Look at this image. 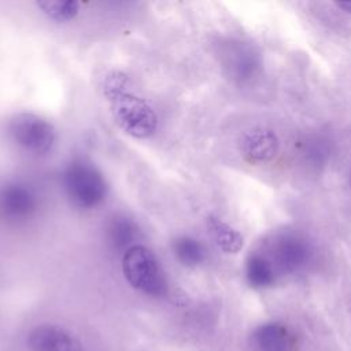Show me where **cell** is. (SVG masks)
Here are the masks:
<instances>
[{"instance_id": "13", "label": "cell", "mask_w": 351, "mask_h": 351, "mask_svg": "<svg viewBox=\"0 0 351 351\" xmlns=\"http://www.w3.org/2000/svg\"><path fill=\"white\" fill-rule=\"evenodd\" d=\"M37 5L43 10V12L56 21V22H67L71 21L80 10V4L77 1H62V0H45L38 1Z\"/></svg>"}, {"instance_id": "1", "label": "cell", "mask_w": 351, "mask_h": 351, "mask_svg": "<svg viewBox=\"0 0 351 351\" xmlns=\"http://www.w3.org/2000/svg\"><path fill=\"white\" fill-rule=\"evenodd\" d=\"M125 78L112 74L104 92L118 125L134 137H147L156 128V117L149 106L134 93L125 89Z\"/></svg>"}, {"instance_id": "2", "label": "cell", "mask_w": 351, "mask_h": 351, "mask_svg": "<svg viewBox=\"0 0 351 351\" xmlns=\"http://www.w3.org/2000/svg\"><path fill=\"white\" fill-rule=\"evenodd\" d=\"M63 188L70 203L81 210H90L103 203L107 182L101 171L89 160L75 158L64 169Z\"/></svg>"}, {"instance_id": "5", "label": "cell", "mask_w": 351, "mask_h": 351, "mask_svg": "<svg viewBox=\"0 0 351 351\" xmlns=\"http://www.w3.org/2000/svg\"><path fill=\"white\" fill-rule=\"evenodd\" d=\"M38 207L34 189L23 182L11 181L0 186V218L21 222L30 218Z\"/></svg>"}, {"instance_id": "8", "label": "cell", "mask_w": 351, "mask_h": 351, "mask_svg": "<svg viewBox=\"0 0 351 351\" xmlns=\"http://www.w3.org/2000/svg\"><path fill=\"white\" fill-rule=\"evenodd\" d=\"M137 225L134 223L133 219H130L126 215L118 214L114 215L106 228V234H107V243L110 247L115 251L125 252L128 248L134 245L136 237H137Z\"/></svg>"}, {"instance_id": "3", "label": "cell", "mask_w": 351, "mask_h": 351, "mask_svg": "<svg viewBox=\"0 0 351 351\" xmlns=\"http://www.w3.org/2000/svg\"><path fill=\"white\" fill-rule=\"evenodd\" d=\"M122 271L126 281L143 293L162 296L167 291L160 263L145 245L134 244L122 254Z\"/></svg>"}, {"instance_id": "6", "label": "cell", "mask_w": 351, "mask_h": 351, "mask_svg": "<svg viewBox=\"0 0 351 351\" xmlns=\"http://www.w3.org/2000/svg\"><path fill=\"white\" fill-rule=\"evenodd\" d=\"M33 351H81V344L69 332L53 325H41L29 333Z\"/></svg>"}, {"instance_id": "9", "label": "cell", "mask_w": 351, "mask_h": 351, "mask_svg": "<svg viewBox=\"0 0 351 351\" xmlns=\"http://www.w3.org/2000/svg\"><path fill=\"white\" fill-rule=\"evenodd\" d=\"M277 137L269 130H255L250 133L244 143V155L251 162H262L270 159L277 152Z\"/></svg>"}, {"instance_id": "4", "label": "cell", "mask_w": 351, "mask_h": 351, "mask_svg": "<svg viewBox=\"0 0 351 351\" xmlns=\"http://www.w3.org/2000/svg\"><path fill=\"white\" fill-rule=\"evenodd\" d=\"M5 136L16 148L29 155L49 152L56 140L52 123L33 112L14 114L5 123Z\"/></svg>"}, {"instance_id": "7", "label": "cell", "mask_w": 351, "mask_h": 351, "mask_svg": "<svg viewBox=\"0 0 351 351\" xmlns=\"http://www.w3.org/2000/svg\"><path fill=\"white\" fill-rule=\"evenodd\" d=\"M256 351H293L296 350V335L285 325L273 322L256 328L251 336Z\"/></svg>"}, {"instance_id": "12", "label": "cell", "mask_w": 351, "mask_h": 351, "mask_svg": "<svg viewBox=\"0 0 351 351\" xmlns=\"http://www.w3.org/2000/svg\"><path fill=\"white\" fill-rule=\"evenodd\" d=\"M245 277L251 287L265 288L274 281V271L265 258L252 255L245 265Z\"/></svg>"}, {"instance_id": "14", "label": "cell", "mask_w": 351, "mask_h": 351, "mask_svg": "<svg viewBox=\"0 0 351 351\" xmlns=\"http://www.w3.org/2000/svg\"><path fill=\"white\" fill-rule=\"evenodd\" d=\"M280 256L284 266L296 267L306 258L304 245L298 240H287L280 247Z\"/></svg>"}, {"instance_id": "15", "label": "cell", "mask_w": 351, "mask_h": 351, "mask_svg": "<svg viewBox=\"0 0 351 351\" xmlns=\"http://www.w3.org/2000/svg\"><path fill=\"white\" fill-rule=\"evenodd\" d=\"M336 5L341 10H344L346 12L351 14V1H344V3H336Z\"/></svg>"}, {"instance_id": "10", "label": "cell", "mask_w": 351, "mask_h": 351, "mask_svg": "<svg viewBox=\"0 0 351 351\" xmlns=\"http://www.w3.org/2000/svg\"><path fill=\"white\" fill-rule=\"evenodd\" d=\"M173 254L177 261L184 266H196L204 261L206 252L203 244L191 237V236H180L173 241Z\"/></svg>"}, {"instance_id": "11", "label": "cell", "mask_w": 351, "mask_h": 351, "mask_svg": "<svg viewBox=\"0 0 351 351\" xmlns=\"http://www.w3.org/2000/svg\"><path fill=\"white\" fill-rule=\"evenodd\" d=\"M208 228L211 232L213 239L218 244V247L229 254H234L240 251L243 247V237L239 232L232 229L229 225L222 222L215 217H210Z\"/></svg>"}]
</instances>
